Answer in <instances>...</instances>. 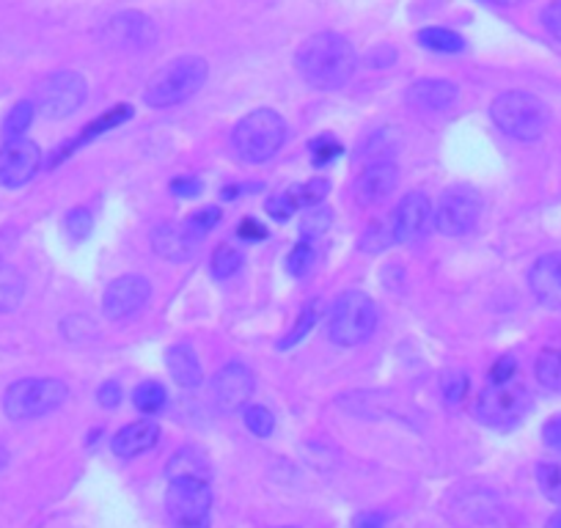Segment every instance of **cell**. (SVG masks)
<instances>
[{"label": "cell", "instance_id": "1", "mask_svg": "<svg viewBox=\"0 0 561 528\" xmlns=\"http://www.w3.org/2000/svg\"><path fill=\"white\" fill-rule=\"evenodd\" d=\"M298 69L311 89L336 91L353 80L358 69V53L344 36L317 34L298 50Z\"/></svg>", "mask_w": 561, "mask_h": 528}, {"label": "cell", "instance_id": "2", "mask_svg": "<svg viewBox=\"0 0 561 528\" xmlns=\"http://www.w3.org/2000/svg\"><path fill=\"white\" fill-rule=\"evenodd\" d=\"M287 141V122L273 107H259L242 116L231 133V144L242 163L259 165L273 160Z\"/></svg>", "mask_w": 561, "mask_h": 528}, {"label": "cell", "instance_id": "3", "mask_svg": "<svg viewBox=\"0 0 561 528\" xmlns=\"http://www.w3.org/2000/svg\"><path fill=\"white\" fill-rule=\"evenodd\" d=\"M490 116L499 124L501 133H506L515 141H537L548 129L550 111L539 96L528 91H504L490 105Z\"/></svg>", "mask_w": 561, "mask_h": 528}, {"label": "cell", "instance_id": "4", "mask_svg": "<svg viewBox=\"0 0 561 528\" xmlns=\"http://www.w3.org/2000/svg\"><path fill=\"white\" fill-rule=\"evenodd\" d=\"M209 78V67L204 58L185 56L171 61L169 67L160 69L152 80H149L147 91H144V102L154 111L160 107L180 105V102L191 100L193 94L204 89Z\"/></svg>", "mask_w": 561, "mask_h": 528}, {"label": "cell", "instance_id": "5", "mask_svg": "<svg viewBox=\"0 0 561 528\" xmlns=\"http://www.w3.org/2000/svg\"><path fill=\"white\" fill-rule=\"evenodd\" d=\"M377 306L360 289H350L336 298L328 311V336L336 347H358L375 333Z\"/></svg>", "mask_w": 561, "mask_h": 528}, {"label": "cell", "instance_id": "6", "mask_svg": "<svg viewBox=\"0 0 561 528\" xmlns=\"http://www.w3.org/2000/svg\"><path fill=\"white\" fill-rule=\"evenodd\" d=\"M67 397V382L56 380V377H25V380L9 386L7 397H3V413L14 422H31V418H42L58 411Z\"/></svg>", "mask_w": 561, "mask_h": 528}, {"label": "cell", "instance_id": "7", "mask_svg": "<svg viewBox=\"0 0 561 528\" xmlns=\"http://www.w3.org/2000/svg\"><path fill=\"white\" fill-rule=\"evenodd\" d=\"M165 509L171 528H209L213 487L204 479H169Z\"/></svg>", "mask_w": 561, "mask_h": 528}, {"label": "cell", "instance_id": "8", "mask_svg": "<svg viewBox=\"0 0 561 528\" xmlns=\"http://www.w3.org/2000/svg\"><path fill=\"white\" fill-rule=\"evenodd\" d=\"M531 411V393L526 386L510 382H490L477 402V418L484 427L510 429L523 422V416Z\"/></svg>", "mask_w": 561, "mask_h": 528}, {"label": "cell", "instance_id": "9", "mask_svg": "<svg viewBox=\"0 0 561 528\" xmlns=\"http://www.w3.org/2000/svg\"><path fill=\"white\" fill-rule=\"evenodd\" d=\"M85 96H89V85L80 72L72 69H61L53 72L36 85V111L47 118H67L83 107Z\"/></svg>", "mask_w": 561, "mask_h": 528}, {"label": "cell", "instance_id": "10", "mask_svg": "<svg viewBox=\"0 0 561 528\" xmlns=\"http://www.w3.org/2000/svg\"><path fill=\"white\" fill-rule=\"evenodd\" d=\"M479 213H482L479 191H473L471 185H455L440 193L438 204H435L433 223L440 234L462 237L479 223Z\"/></svg>", "mask_w": 561, "mask_h": 528}, {"label": "cell", "instance_id": "11", "mask_svg": "<svg viewBox=\"0 0 561 528\" xmlns=\"http://www.w3.org/2000/svg\"><path fill=\"white\" fill-rule=\"evenodd\" d=\"M433 218H435V207L430 202V196L424 193H408L402 202L397 204L391 218V231H393V242L399 245H410V242H419L430 234L433 229Z\"/></svg>", "mask_w": 561, "mask_h": 528}, {"label": "cell", "instance_id": "12", "mask_svg": "<svg viewBox=\"0 0 561 528\" xmlns=\"http://www.w3.org/2000/svg\"><path fill=\"white\" fill-rule=\"evenodd\" d=\"M42 165V149L28 138H14L0 147V187L18 191L25 187Z\"/></svg>", "mask_w": 561, "mask_h": 528}, {"label": "cell", "instance_id": "13", "mask_svg": "<svg viewBox=\"0 0 561 528\" xmlns=\"http://www.w3.org/2000/svg\"><path fill=\"white\" fill-rule=\"evenodd\" d=\"M149 295H152V284L147 278L122 276L111 282V287L102 295V311L107 320H127L147 306Z\"/></svg>", "mask_w": 561, "mask_h": 528}, {"label": "cell", "instance_id": "14", "mask_svg": "<svg viewBox=\"0 0 561 528\" xmlns=\"http://www.w3.org/2000/svg\"><path fill=\"white\" fill-rule=\"evenodd\" d=\"M253 388H256V380H253V371L248 369L245 364H226L224 369L215 375L213 382V393H215V402L224 413H234L245 405L248 400L253 397Z\"/></svg>", "mask_w": 561, "mask_h": 528}, {"label": "cell", "instance_id": "15", "mask_svg": "<svg viewBox=\"0 0 561 528\" xmlns=\"http://www.w3.org/2000/svg\"><path fill=\"white\" fill-rule=\"evenodd\" d=\"M105 36L111 45L116 47H129V50H144V47H152L158 42V25L152 23V18L140 12H122L107 23Z\"/></svg>", "mask_w": 561, "mask_h": 528}, {"label": "cell", "instance_id": "16", "mask_svg": "<svg viewBox=\"0 0 561 528\" xmlns=\"http://www.w3.org/2000/svg\"><path fill=\"white\" fill-rule=\"evenodd\" d=\"M528 287L545 309H561V251L545 253L534 262L528 271Z\"/></svg>", "mask_w": 561, "mask_h": 528}, {"label": "cell", "instance_id": "17", "mask_svg": "<svg viewBox=\"0 0 561 528\" xmlns=\"http://www.w3.org/2000/svg\"><path fill=\"white\" fill-rule=\"evenodd\" d=\"M198 237L185 223H160L152 231V248L165 262H187L196 256Z\"/></svg>", "mask_w": 561, "mask_h": 528}, {"label": "cell", "instance_id": "18", "mask_svg": "<svg viewBox=\"0 0 561 528\" xmlns=\"http://www.w3.org/2000/svg\"><path fill=\"white\" fill-rule=\"evenodd\" d=\"M160 440V427L152 418H140V422L127 424V427L118 429L111 440L113 455L122 457V460H133V457L147 455L158 446Z\"/></svg>", "mask_w": 561, "mask_h": 528}, {"label": "cell", "instance_id": "19", "mask_svg": "<svg viewBox=\"0 0 561 528\" xmlns=\"http://www.w3.org/2000/svg\"><path fill=\"white\" fill-rule=\"evenodd\" d=\"M399 185V169L391 160H377L371 163L364 174L358 176V185H355V196L360 204H380L397 191Z\"/></svg>", "mask_w": 561, "mask_h": 528}, {"label": "cell", "instance_id": "20", "mask_svg": "<svg viewBox=\"0 0 561 528\" xmlns=\"http://www.w3.org/2000/svg\"><path fill=\"white\" fill-rule=\"evenodd\" d=\"M457 96H460V89L451 80L440 78L415 80L408 89V102L421 111H446V107L455 105Z\"/></svg>", "mask_w": 561, "mask_h": 528}, {"label": "cell", "instance_id": "21", "mask_svg": "<svg viewBox=\"0 0 561 528\" xmlns=\"http://www.w3.org/2000/svg\"><path fill=\"white\" fill-rule=\"evenodd\" d=\"M129 118H133V107H129V105H116V107H111V111L102 113L100 118H94V122H91L89 127H85L83 133H80V136L75 138V141L64 144V147L56 152V158L50 160V165H58V163H61V160H67L69 154L75 152V149L85 147V144H91V141H96V138L105 136V133H111V129H116L118 124L129 122Z\"/></svg>", "mask_w": 561, "mask_h": 528}, {"label": "cell", "instance_id": "22", "mask_svg": "<svg viewBox=\"0 0 561 528\" xmlns=\"http://www.w3.org/2000/svg\"><path fill=\"white\" fill-rule=\"evenodd\" d=\"M165 366H169L171 377H174L176 386L182 388H196L202 386L204 369L202 360H198L196 349L187 347V344H176L165 353Z\"/></svg>", "mask_w": 561, "mask_h": 528}, {"label": "cell", "instance_id": "23", "mask_svg": "<svg viewBox=\"0 0 561 528\" xmlns=\"http://www.w3.org/2000/svg\"><path fill=\"white\" fill-rule=\"evenodd\" d=\"M165 477L169 479H204V482H209L213 471H209V460L202 449L185 446V449H180L174 457H171L169 468H165Z\"/></svg>", "mask_w": 561, "mask_h": 528}, {"label": "cell", "instance_id": "24", "mask_svg": "<svg viewBox=\"0 0 561 528\" xmlns=\"http://www.w3.org/2000/svg\"><path fill=\"white\" fill-rule=\"evenodd\" d=\"M25 298V278L18 267L0 262V314L18 309Z\"/></svg>", "mask_w": 561, "mask_h": 528}, {"label": "cell", "instance_id": "25", "mask_svg": "<svg viewBox=\"0 0 561 528\" xmlns=\"http://www.w3.org/2000/svg\"><path fill=\"white\" fill-rule=\"evenodd\" d=\"M419 45L430 53H440V56H457V53L466 50V39L449 28L419 31Z\"/></svg>", "mask_w": 561, "mask_h": 528}, {"label": "cell", "instance_id": "26", "mask_svg": "<svg viewBox=\"0 0 561 528\" xmlns=\"http://www.w3.org/2000/svg\"><path fill=\"white\" fill-rule=\"evenodd\" d=\"M165 400H169V393H165L163 382L158 380H144L133 391V405L138 408L144 416H154L158 411H163Z\"/></svg>", "mask_w": 561, "mask_h": 528}, {"label": "cell", "instance_id": "27", "mask_svg": "<svg viewBox=\"0 0 561 528\" xmlns=\"http://www.w3.org/2000/svg\"><path fill=\"white\" fill-rule=\"evenodd\" d=\"M320 306H322V300H311V303L304 306V311H300V317H298V322H295L293 331H289L287 336L278 342V349H284V353H287V349L298 347V344L309 336L311 328H314L317 320H320V311H322Z\"/></svg>", "mask_w": 561, "mask_h": 528}, {"label": "cell", "instance_id": "28", "mask_svg": "<svg viewBox=\"0 0 561 528\" xmlns=\"http://www.w3.org/2000/svg\"><path fill=\"white\" fill-rule=\"evenodd\" d=\"M36 116V105L34 102H18V105L9 111V116L3 118V138L7 141H14V138H23L28 133V127L34 124Z\"/></svg>", "mask_w": 561, "mask_h": 528}, {"label": "cell", "instance_id": "29", "mask_svg": "<svg viewBox=\"0 0 561 528\" xmlns=\"http://www.w3.org/2000/svg\"><path fill=\"white\" fill-rule=\"evenodd\" d=\"M328 193H331V182L322 180V176L304 182V185L289 187V196H293V202L298 204V209L320 207V204L328 198Z\"/></svg>", "mask_w": 561, "mask_h": 528}, {"label": "cell", "instance_id": "30", "mask_svg": "<svg viewBox=\"0 0 561 528\" xmlns=\"http://www.w3.org/2000/svg\"><path fill=\"white\" fill-rule=\"evenodd\" d=\"M537 380L548 391H561V347L545 349L537 358Z\"/></svg>", "mask_w": 561, "mask_h": 528}, {"label": "cell", "instance_id": "31", "mask_svg": "<svg viewBox=\"0 0 561 528\" xmlns=\"http://www.w3.org/2000/svg\"><path fill=\"white\" fill-rule=\"evenodd\" d=\"M314 262H317V251H314V245H311V240L298 242V245H295L287 256L289 276H295V278L309 276L311 267H314Z\"/></svg>", "mask_w": 561, "mask_h": 528}, {"label": "cell", "instance_id": "32", "mask_svg": "<svg viewBox=\"0 0 561 528\" xmlns=\"http://www.w3.org/2000/svg\"><path fill=\"white\" fill-rule=\"evenodd\" d=\"M242 267V253L237 251L234 245H220L213 256V276L218 282H226V278L234 276Z\"/></svg>", "mask_w": 561, "mask_h": 528}, {"label": "cell", "instance_id": "33", "mask_svg": "<svg viewBox=\"0 0 561 528\" xmlns=\"http://www.w3.org/2000/svg\"><path fill=\"white\" fill-rule=\"evenodd\" d=\"M388 245H393V231L386 220H375L360 237V251L366 253H382Z\"/></svg>", "mask_w": 561, "mask_h": 528}, {"label": "cell", "instance_id": "34", "mask_svg": "<svg viewBox=\"0 0 561 528\" xmlns=\"http://www.w3.org/2000/svg\"><path fill=\"white\" fill-rule=\"evenodd\" d=\"M91 229H94V218H91L89 209L75 207V209H69L67 218H64V231H67V237L72 242L89 240Z\"/></svg>", "mask_w": 561, "mask_h": 528}, {"label": "cell", "instance_id": "35", "mask_svg": "<svg viewBox=\"0 0 561 528\" xmlns=\"http://www.w3.org/2000/svg\"><path fill=\"white\" fill-rule=\"evenodd\" d=\"M537 482L545 498L553 504H561V466L559 462H539L537 466Z\"/></svg>", "mask_w": 561, "mask_h": 528}, {"label": "cell", "instance_id": "36", "mask_svg": "<svg viewBox=\"0 0 561 528\" xmlns=\"http://www.w3.org/2000/svg\"><path fill=\"white\" fill-rule=\"evenodd\" d=\"M245 427L251 429L256 438H270L275 433V416L264 405H251L245 408V416H242Z\"/></svg>", "mask_w": 561, "mask_h": 528}, {"label": "cell", "instance_id": "37", "mask_svg": "<svg viewBox=\"0 0 561 528\" xmlns=\"http://www.w3.org/2000/svg\"><path fill=\"white\" fill-rule=\"evenodd\" d=\"M333 223V213L325 207H311L309 213L304 215V223H300V234L306 240H314V237H322Z\"/></svg>", "mask_w": 561, "mask_h": 528}, {"label": "cell", "instance_id": "38", "mask_svg": "<svg viewBox=\"0 0 561 528\" xmlns=\"http://www.w3.org/2000/svg\"><path fill=\"white\" fill-rule=\"evenodd\" d=\"M468 386H471V380H468L466 371H446L444 380H440V391H444L446 405H460L468 397Z\"/></svg>", "mask_w": 561, "mask_h": 528}, {"label": "cell", "instance_id": "39", "mask_svg": "<svg viewBox=\"0 0 561 528\" xmlns=\"http://www.w3.org/2000/svg\"><path fill=\"white\" fill-rule=\"evenodd\" d=\"M218 223H220V209L218 207H204V209H198V213H193L191 218L185 220V226L193 231V234L198 237V240H204V237H207L209 231H213Z\"/></svg>", "mask_w": 561, "mask_h": 528}, {"label": "cell", "instance_id": "40", "mask_svg": "<svg viewBox=\"0 0 561 528\" xmlns=\"http://www.w3.org/2000/svg\"><path fill=\"white\" fill-rule=\"evenodd\" d=\"M342 144L336 141V138L331 136H322L317 138V141H311V154H314V165H325V163H333V160L342 154Z\"/></svg>", "mask_w": 561, "mask_h": 528}, {"label": "cell", "instance_id": "41", "mask_svg": "<svg viewBox=\"0 0 561 528\" xmlns=\"http://www.w3.org/2000/svg\"><path fill=\"white\" fill-rule=\"evenodd\" d=\"M264 209H267L270 218L280 220V223H284V220H289L295 213H298V204L293 202V196H289V191H287V193H278V196L267 198Z\"/></svg>", "mask_w": 561, "mask_h": 528}, {"label": "cell", "instance_id": "42", "mask_svg": "<svg viewBox=\"0 0 561 528\" xmlns=\"http://www.w3.org/2000/svg\"><path fill=\"white\" fill-rule=\"evenodd\" d=\"M517 375V360L512 358V355H504V358H499L493 364V369H490V382H510L515 380Z\"/></svg>", "mask_w": 561, "mask_h": 528}, {"label": "cell", "instance_id": "43", "mask_svg": "<svg viewBox=\"0 0 561 528\" xmlns=\"http://www.w3.org/2000/svg\"><path fill=\"white\" fill-rule=\"evenodd\" d=\"M542 25L553 39L561 42V0H553L550 7H545L542 12Z\"/></svg>", "mask_w": 561, "mask_h": 528}, {"label": "cell", "instance_id": "44", "mask_svg": "<svg viewBox=\"0 0 561 528\" xmlns=\"http://www.w3.org/2000/svg\"><path fill=\"white\" fill-rule=\"evenodd\" d=\"M122 386H118L116 380H107L105 386H100V391H96V402H100L102 408H116L122 405Z\"/></svg>", "mask_w": 561, "mask_h": 528}, {"label": "cell", "instance_id": "45", "mask_svg": "<svg viewBox=\"0 0 561 528\" xmlns=\"http://www.w3.org/2000/svg\"><path fill=\"white\" fill-rule=\"evenodd\" d=\"M202 191L204 185L198 180H193V176H180V180L171 182V193L180 198H196Z\"/></svg>", "mask_w": 561, "mask_h": 528}, {"label": "cell", "instance_id": "46", "mask_svg": "<svg viewBox=\"0 0 561 528\" xmlns=\"http://www.w3.org/2000/svg\"><path fill=\"white\" fill-rule=\"evenodd\" d=\"M237 237H240L242 242H259V240H264V237H267V229H264L259 220L245 218L240 226H237Z\"/></svg>", "mask_w": 561, "mask_h": 528}, {"label": "cell", "instance_id": "47", "mask_svg": "<svg viewBox=\"0 0 561 528\" xmlns=\"http://www.w3.org/2000/svg\"><path fill=\"white\" fill-rule=\"evenodd\" d=\"M386 523H388L386 512L371 509V512H360V515H355L353 528H386Z\"/></svg>", "mask_w": 561, "mask_h": 528}, {"label": "cell", "instance_id": "48", "mask_svg": "<svg viewBox=\"0 0 561 528\" xmlns=\"http://www.w3.org/2000/svg\"><path fill=\"white\" fill-rule=\"evenodd\" d=\"M542 440H545V446H548V449L561 451V416L550 418V422L545 424V427H542Z\"/></svg>", "mask_w": 561, "mask_h": 528}, {"label": "cell", "instance_id": "49", "mask_svg": "<svg viewBox=\"0 0 561 528\" xmlns=\"http://www.w3.org/2000/svg\"><path fill=\"white\" fill-rule=\"evenodd\" d=\"M393 56H397V53H393V50H391V47H380V50H377V53H375V56H371V58H369V61H371V64H375V67H386V64H388V61H393Z\"/></svg>", "mask_w": 561, "mask_h": 528}, {"label": "cell", "instance_id": "50", "mask_svg": "<svg viewBox=\"0 0 561 528\" xmlns=\"http://www.w3.org/2000/svg\"><path fill=\"white\" fill-rule=\"evenodd\" d=\"M484 3H490V7H517L520 0H484Z\"/></svg>", "mask_w": 561, "mask_h": 528}, {"label": "cell", "instance_id": "51", "mask_svg": "<svg viewBox=\"0 0 561 528\" xmlns=\"http://www.w3.org/2000/svg\"><path fill=\"white\" fill-rule=\"evenodd\" d=\"M545 528H561V504H559V509H556V515L550 517L548 526H545Z\"/></svg>", "mask_w": 561, "mask_h": 528}, {"label": "cell", "instance_id": "52", "mask_svg": "<svg viewBox=\"0 0 561 528\" xmlns=\"http://www.w3.org/2000/svg\"><path fill=\"white\" fill-rule=\"evenodd\" d=\"M7 462H9V451H7V446L0 444V471L7 468Z\"/></svg>", "mask_w": 561, "mask_h": 528}, {"label": "cell", "instance_id": "53", "mask_svg": "<svg viewBox=\"0 0 561 528\" xmlns=\"http://www.w3.org/2000/svg\"><path fill=\"white\" fill-rule=\"evenodd\" d=\"M284 528H298V526H284Z\"/></svg>", "mask_w": 561, "mask_h": 528}]
</instances>
